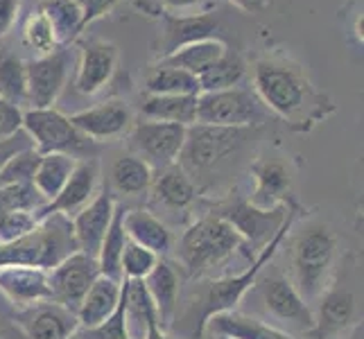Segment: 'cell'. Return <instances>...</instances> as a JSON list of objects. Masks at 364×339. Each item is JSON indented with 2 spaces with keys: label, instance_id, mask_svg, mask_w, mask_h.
<instances>
[{
  "label": "cell",
  "instance_id": "24",
  "mask_svg": "<svg viewBox=\"0 0 364 339\" xmlns=\"http://www.w3.org/2000/svg\"><path fill=\"white\" fill-rule=\"evenodd\" d=\"M218 30V18L210 14H195V16H166V28H163L161 39V57H166L174 50H179L188 43L213 39Z\"/></svg>",
  "mask_w": 364,
  "mask_h": 339
},
{
  "label": "cell",
  "instance_id": "4",
  "mask_svg": "<svg viewBox=\"0 0 364 339\" xmlns=\"http://www.w3.org/2000/svg\"><path fill=\"white\" fill-rule=\"evenodd\" d=\"M240 244V233L227 220L220 215H208L197 220L183 233L179 242V258L191 274H204L231 258Z\"/></svg>",
  "mask_w": 364,
  "mask_h": 339
},
{
  "label": "cell",
  "instance_id": "51",
  "mask_svg": "<svg viewBox=\"0 0 364 339\" xmlns=\"http://www.w3.org/2000/svg\"><path fill=\"white\" fill-rule=\"evenodd\" d=\"M68 339H84V337H82V333H80V328H77V330H75Z\"/></svg>",
  "mask_w": 364,
  "mask_h": 339
},
{
  "label": "cell",
  "instance_id": "13",
  "mask_svg": "<svg viewBox=\"0 0 364 339\" xmlns=\"http://www.w3.org/2000/svg\"><path fill=\"white\" fill-rule=\"evenodd\" d=\"M287 210H290V206L285 202L269 210H260L256 206H251L249 202H245V199H240V202L224 206L222 212H215V215L227 220L233 229L240 233L242 242H249L254 247V251H260L272 240L274 233L281 229V224L287 217Z\"/></svg>",
  "mask_w": 364,
  "mask_h": 339
},
{
  "label": "cell",
  "instance_id": "27",
  "mask_svg": "<svg viewBox=\"0 0 364 339\" xmlns=\"http://www.w3.org/2000/svg\"><path fill=\"white\" fill-rule=\"evenodd\" d=\"M120 285L122 281L107 279L102 274L97 276L91 290L82 298L77 312H75L80 328H93V325L102 323L105 319L114 315L120 303Z\"/></svg>",
  "mask_w": 364,
  "mask_h": 339
},
{
  "label": "cell",
  "instance_id": "44",
  "mask_svg": "<svg viewBox=\"0 0 364 339\" xmlns=\"http://www.w3.org/2000/svg\"><path fill=\"white\" fill-rule=\"evenodd\" d=\"M18 129H23V111L0 99V138L16 134Z\"/></svg>",
  "mask_w": 364,
  "mask_h": 339
},
{
  "label": "cell",
  "instance_id": "30",
  "mask_svg": "<svg viewBox=\"0 0 364 339\" xmlns=\"http://www.w3.org/2000/svg\"><path fill=\"white\" fill-rule=\"evenodd\" d=\"M224 53H227V45L213 36V39L195 41V43H188L179 50H174V53L161 57L159 64L181 68L186 72L195 75V77H199V75H202L210 64H215Z\"/></svg>",
  "mask_w": 364,
  "mask_h": 339
},
{
  "label": "cell",
  "instance_id": "33",
  "mask_svg": "<svg viewBox=\"0 0 364 339\" xmlns=\"http://www.w3.org/2000/svg\"><path fill=\"white\" fill-rule=\"evenodd\" d=\"M111 185L122 195H141L152 185L154 170L136 154H124L111 166Z\"/></svg>",
  "mask_w": 364,
  "mask_h": 339
},
{
  "label": "cell",
  "instance_id": "28",
  "mask_svg": "<svg viewBox=\"0 0 364 339\" xmlns=\"http://www.w3.org/2000/svg\"><path fill=\"white\" fill-rule=\"evenodd\" d=\"M120 303L124 310V321L132 339H143L149 323H159L156 308L147 294V287L143 281L122 279L120 285Z\"/></svg>",
  "mask_w": 364,
  "mask_h": 339
},
{
  "label": "cell",
  "instance_id": "19",
  "mask_svg": "<svg viewBox=\"0 0 364 339\" xmlns=\"http://www.w3.org/2000/svg\"><path fill=\"white\" fill-rule=\"evenodd\" d=\"M0 292L16 310L50 301L48 271L36 267H0Z\"/></svg>",
  "mask_w": 364,
  "mask_h": 339
},
{
  "label": "cell",
  "instance_id": "45",
  "mask_svg": "<svg viewBox=\"0 0 364 339\" xmlns=\"http://www.w3.org/2000/svg\"><path fill=\"white\" fill-rule=\"evenodd\" d=\"M28 147H34V145L30 141V136L25 134L23 129H18L16 134H11L7 138H0V170H3L5 163L16 152H21V149H28Z\"/></svg>",
  "mask_w": 364,
  "mask_h": 339
},
{
  "label": "cell",
  "instance_id": "43",
  "mask_svg": "<svg viewBox=\"0 0 364 339\" xmlns=\"http://www.w3.org/2000/svg\"><path fill=\"white\" fill-rule=\"evenodd\" d=\"M84 339H132L127 330V321H124L122 303H118L116 312L102 323L93 325V328H80Z\"/></svg>",
  "mask_w": 364,
  "mask_h": 339
},
{
  "label": "cell",
  "instance_id": "42",
  "mask_svg": "<svg viewBox=\"0 0 364 339\" xmlns=\"http://www.w3.org/2000/svg\"><path fill=\"white\" fill-rule=\"evenodd\" d=\"M39 210H16L0 215V244L14 242L39 224Z\"/></svg>",
  "mask_w": 364,
  "mask_h": 339
},
{
  "label": "cell",
  "instance_id": "9",
  "mask_svg": "<svg viewBox=\"0 0 364 339\" xmlns=\"http://www.w3.org/2000/svg\"><path fill=\"white\" fill-rule=\"evenodd\" d=\"M254 84L262 102L287 120H292L306 104V82L287 66L258 61L254 68Z\"/></svg>",
  "mask_w": 364,
  "mask_h": 339
},
{
  "label": "cell",
  "instance_id": "48",
  "mask_svg": "<svg viewBox=\"0 0 364 339\" xmlns=\"http://www.w3.org/2000/svg\"><path fill=\"white\" fill-rule=\"evenodd\" d=\"M159 3H163L170 9H188V7H195L199 3H204V0H159Z\"/></svg>",
  "mask_w": 364,
  "mask_h": 339
},
{
  "label": "cell",
  "instance_id": "21",
  "mask_svg": "<svg viewBox=\"0 0 364 339\" xmlns=\"http://www.w3.org/2000/svg\"><path fill=\"white\" fill-rule=\"evenodd\" d=\"M204 333H213L224 339H301V337H294L290 333L276 328V325L267 321L242 315V312H237V310L210 317Z\"/></svg>",
  "mask_w": 364,
  "mask_h": 339
},
{
  "label": "cell",
  "instance_id": "26",
  "mask_svg": "<svg viewBox=\"0 0 364 339\" xmlns=\"http://www.w3.org/2000/svg\"><path fill=\"white\" fill-rule=\"evenodd\" d=\"M152 195L154 199L170 210L188 208L197 197V185L191 179L179 163H172L168 168L156 170V177H152Z\"/></svg>",
  "mask_w": 364,
  "mask_h": 339
},
{
  "label": "cell",
  "instance_id": "50",
  "mask_svg": "<svg viewBox=\"0 0 364 339\" xmlns=\"http://www.w3.org/2000/svg\"><path fill=\"white\" fill-rule=\"evenodd\" d=\"M231 3H235L237 7H242V9H247V11H256L265 0H231Z\"/></svg>",
  "mask_w": 364,
  "mask_h": 339
},
{
  "label": "cell",
  "instance_id": "14",
  "mask_svg": "<svg viewBox=\"0 0 364 339\" xmlns=\"http://www.w3.org/2000/svg\"><path fill=\"white\" fill-rule=\"evenodd\" d=\"M358 321V296L344 285H328L319 296L315 325L306 339H335Z\"/></svg>",
  "mask_w": 364,
  "mask_h": 339
},
{
  "label": "cell",
  "instance_id": "35",
  "mask_svg": "<svg viewBox=\"0 0 364 339\" xmlns=\"http://www.w3.org/2000/svg\"><path fill=\"white\" fill-rule=\"evenodd\" d=\"M245 72H247L245 61L235 53H231V50H227L215 64H210L197 77L199 93H215V91L235 89V86L245 80Z\"/></svg>",
  "mask_w": 364,
  "mask_h": 339
},
{
  "label": "cell",
  "instance_id": "46",
  "mask_svg": "<svg viewBox=\"0 0 364 339\" xmlns=\"http://www.w3.org/2000/svg\"><path fill=\"white\" fill-rule=\"evenodd\" d=\"M82 7V16H84V28L91 25L93 21L102 18L107 11L114 9L120 0H77Z\"/></svg>",
  "mask_w": 364,
  "mask_h": 339
},
{
  "label": "cell",
  "instance_id": "8",
  "mask_svg": "<svg viewBox=\"0 0 364 339\" xmlns=\"http://www.w3.org/2000/svg\"><path fill=\"white\" fill-rule=\"evenodd\" d=\"M260 109L254 95L235 86L227 91L199 93L197 95V122L210 124V127H229V129H247L260 122Z\"/></svg>",
  "mask_w": 364,
  "mask_h": 339
},
{
  "label": "cell",
  "instance_id": "16",
  "mask_svg": "<svg viewBox=\"0 0 364 339\" xmlns=\"http://www.w3.org/2000/svg\"><path fill=\"white\" fill-rule=\"evenodd\" d=\"M114 210H116V202H114V195L105 185L100 190L89 206H84L77 215L70 217L73 222V233H75V242H77V249L84 251L89 256H97L100 244L105 240V233L111 224V217H114Z\"/></svg>",
  "mask_w": 364,
  "mask_h": 339
},
{
  "label": "cell",
  "instance_id": "3",
  "mask_svg": "<svg viewBox=\"0 0 364 339\" xmlns=\"http://www.w3.org/2000/svg\"><path fill=\"white\" fill-rule=\"evenodd\" d=\"M294 220H296V208L290 206L285 222L281 224V229L276 231L272 240L258 251L256 260L251 262V265H249L242 274H237V276H227V279H220V281H213V283L206 287V292H204V296H202V310H199V319H197V323H195L193 339H202V337H204V328H206V323H208L210 317L222 315V312H231V310H235V306L240 303L242 296L251 290V287L256 285V281H258V276L262 274V269H265V267L269 265V262H272V258H274V254H276V249H279L281 242H283V237L292 231Z\"/></svg>",
  "mask_w": 364,
  "mask_h": 339
},
{
  "label": "cell",
  "instance_id": "38",
  "mask_svg": "<svg viewBox=\"0 0 364 339\" xmlns=\"http://www.w3.org/2000/svg\"><path fill=\"white\" fill-rule=\"evenodd\" d=\"M39 161H41V154L36 152L34 147L16 152L5 163L3 170H0V188L16 185V183H32L34 172L39 168Z\"/></svg>",
  "mask_w": 364,
  "mask_h": 339
},
{
  "label": "cell",
  "instance_id": "52",
  "mask_svg": "<svg viewBox=\"0 0 364 339\" xmlns=\"http://www.w3.org/2000/svg\"><path fill=\"white\" fill-rule=\"evenodd\" d=\"M3 328H5V319H3V315H0V333H3Z\"/></svg>",
  "mask_w": 364,
  "mask_h": 339
},
{
  "label": "cell",
  "instance_id": "49",
  "mask_svg": "<svg viewBox=\"0 0 364 339\" xmlns=\"http://www.w3.org/2000/svg\"><path fill=\"white\" fill-rule=\"evenodd\" d=\"M143 339H170V337L166 335V330H163L159 323H149L147 325V333H145Z\"/></svg>",
  "mask_w": 364,
  "mask_h": 339
},
{
  "label": "cell",
  "instance_id": "20",
  "mask_svg": "<svg viewBox=\"0 0 364 339\" xmlns=\"http://www.w3.org/2000/svg\"><path fill=\"white\" fill-rule=\"evenodd\" d=\"M118 64V48L107 41H91L82 48V59L75 77V89L84 95L102 91Z\"/></svg>",
  "mask_w": 364,
  "mask_h": 339
},
{
  "label": "cell",
  "instance_id": "11",
  "mask_svg": "<svg viewBox=\"0 0 364 339\" xmlns=\"http://www.w3.org/2000/svg\"><path fill=\"white\" fill-rule=\"evenodd\" d=\"M186 131L188 127H181V124L145 120L134 124L129 141L138 158H143L152 170H161L179 161Z\"/></svg>",
  "mask_w": 364,
  "mask_h": 339
},
{
  "label": "cell",
  "instance_id": "37",
  "mask_svg": "<svg viewBox=\"0 0 364 339\" xmlns=\"http://www.w3.org/2000/svg\"><path fill=\"white\" fill-rule=\"evenodd\" d=\"M0 99L23 111L28 107V75L25 61L14 55H0Z\"/></svg>",
  "mask_w": 364,
  "mask_h": 339
},
{
  "label": "cell",
  "instance_id": "15",
  "mask_svg": "<svg viewBox=\"0 0 364 339\" xmlns=\"http://www.w3.org/2000/svg\"><path fill=\"white\" fill-rule=\"evenodd\" d=\"M68 118L75 124V129L84 134L89 141H111V138H118L127 134L134 122L132 109L124 102H118V99L82 109Z\"/></svg>",
  "mask_w": 364,
  "mask_h": 339
},
{
  "label": "cell",
  "instance_id": "5",
  "mask_svg": "<svg viewBox=\"0 0 364 339\" xmlns=\"http://www.w3.org/2000/svg\"><path fill=\"white\" fill-rule=\"evenodd\" d=\"M258 298L267 315L279 323L276 328L306 339L315 325V312L310 310L308 301L292 285L290 276L272 274L262 279L258 283Z\"/></svg>",
  "mask_w": 364,
  "mask_h": 339
},
{
  "label": "cell",
  "instance_id": "1",
  "mask_svg": "<svg viewBox=\"0 0 364 339\" xmlns=\"http://www.w3.org/2000/svg\"><path fill=\"white\" fill-rule=\"evenodd\" d=\"M75 251L80 249L75 242L70 217L53 212L18 240L0 244V267L14 265L50 271Z\"/></svg>",
  "mask_w": 364,
  "mask_h": 339
},
{
  "label": "cell",
  "instance_id": "31",
  "mask_svg": "<svg viewBox=\"0 0 364 339\" xmlns=\"http://www.w3.org/2000/svg\"><path fill=\"white\" fill-rule=\"evenodd\" d=\"M36 11H41L50 21L61 48L77 39L84 30V16L77 0H39Z\"/></svg>",
  "mask_w": 364,
  "mask_h": 339
},
{
  "label": "cell",
  "instance_id": "29",
  "mask_svg": "<svg viewBox=\"0 0 364 339\" xmlns=\"http://www.w3.org/2000/svg\"><path fill=\"white\" fill-rule=\"evenodd\" d=\"M141 111L147 120L193 127L197 122V95H147Z\"/></svg>",
  "mask_w": 364,
  "mask_h": 339
},
{
  "label": "cell",
  "instance_id": "6",
  "mask_svg": "<svg viewBox=\"0 0 364 339\" xmlns=\"http://www.w3.org/2000/svg\"><path fill=\"white\" fill-rule=\"evenodd\" d=\"M23 131L30 136L39 154H82L89 152L91 141L75 129L68 116L55 107L23 109Z\"/></svg>",
  "mask_w": 364,
  "mask_h": 339
},
{
  "label": "cell",
  "instance_id": "22",
  "mask_svg": "<svg viewBox=\"0 0 364 339\" xmlns=\"http://www.w3.org/2000/svg\"><path fill=\"white\" fill-rule=\"evenodd\" d=\"M143 283H145L147 294L156 308L159 325L166 330L172 323L174 312H177V303H179V274L174 271L170 262L159 258L154 269L145 276Z\"/></svg>",
  "mask_w": 364,
  "mask_h": 339
},
{
  "label": "cell",
  "instance_id": "32",
  "mask_svg": "<svg viewBox=\"0 0 364 339\" xmlns=\"http://www.w3.org/2000/svg\"><path fill=\"white\" fill-rule=\"evenodd\" d=\"M75 166H77V158L70 154H41L32 185L36 188V193L46 199V204L53 202L61 193V188L66 185Z\"/></svg>",
  "mask_w": 364,
  "mask_h": 339
},
{
  "label": "cell",
  "instance_id": "41",
  "mask_svg": "<svg viewBox=\"0 0 364 339\" xmlns=\"http://www.w3.org/2000/svg\"><path fill=\"white\" fill-rule=\"evenodd\" d=\"M156 262H159L156 254H152L149 249H143L141 244L127 240V244H124V249H122V258H120L122 279L143 281L145 276L154 269Z\"/></svg>",
  "mask_w": 364,
  "mask_h": 339
},
{
  "label": "cell",
  "instance_id": "7",
  "mask_svg": "<svg viewBox=\"0 0 364 339\" xmlns=\"http://www.w3.org/2000/svg\"><path fill=\"white\" fill-rule=\"evenodd\" d=\"M245 136V129L210 127V124H193L186 131V143L181 149L179 166L191 172L210 170L222 158L231 156Z\"/></svg>",
  "mask_w": 364,
  "mask_h": 339
},
{
  "label": "cell",
  "instance_id": "47",
  "mask_svg": "<svg viewBox=\"0 0 364 339\" xmlns=\"http://www.w3.org/2000/svg\"><path fill=\"white\" fill-rule=\"evenodd\" d=\"M16 9H18L16 0H0V39H3L7 30L11 28V23H14Z\"/></svg>",
  "mask_w": 364,
  "mask_h": 339
},
{
  "label": "cell",
  "instance_id": "34",
  "mask_svg": "<svg viewBox=\"0 0 364 339\" xmlns=\"http://www.w3.org/2000/svg\"><path fill=\"white\" fill-rule=\"evenodd\" d=\"M122 215H124V208L116 204L114 217H111V224L105 233V240L100 244V251L95 256L100 274L107 276V279H114V281H122L120 258H122L124 244H127V233L122 229Z\"/></svg>",
  "mask_w": 364,
  "mask_h": 339
},
{
  "label": "cell",
  "instance_id": "17",
  "mask_svg": "<svg viewBox=\"0 0 364 339\" xmlns=\"http://www.w3.org/2000/svg\"><path fill=\"white\" fill-rule=\"evenodd\" d=\"M14 319L28 339H68L80 328L77 315L53 301L18 310Z\"/></svg>",
  "mask_w": 364,
  "mask_h": 339
},
{
  "label": "cell",
  "instance_id": "25",
  "mask_svg": "<svg viewBox=\"0 0 364 339\" xmlns=\"http://www.w3.org/2000/svg\"><path fill=\"white\" fill-rule=\"evenodd\" d=\"M122 229L127 233V240L141 244L143 249H149L156 256L168 254L172 249V233L168 231V226L159 217H154L149 210H143V208L124 210Z\"/></svg>",
  "mask_w": 364,
  "mask_h": 339
},
{
  "label": "cell",
  "instance_id": "36",
  "mask_svg": "<svg viewBox=\"0 0 364 339\" xmlns=\"http://www.w3.org/2000/svg\"><path fill=\"white\" fill-rule=\"evenodd\" d=\"M147 95H199V82L195 75L172 66H154L145 80Z\"/></svg>",
  "mask_w": 364,
  "mask_h": 339
},
{
  "label": "cell",
  "instance_id": "18",
  "mask_svg": "<svg viewBox=\"0 0 364 339\" xmlns=\"http://www.w3.org/2000/svg\"><path fill=\"white\" fill-rule=\"evenodd\" d=\"M97 161L95 158H84L77 161L73 174L68 177L66 185L61 188V193L48 202L41 210H39V220L53 215V212H61L66 217H75L77 212L89 206V202L95 197V185H97Z\"/></svg>",
  "mask_w": 364,
  "mask_h": 339
},
{
  "label": "cell",
  "instance_id": "23",
  "mask_svg": "<svg viewBox=\"0 0 364 339\" xmlns=\"http://www.w3.org/2000/svg\"><path fill=\"white\" fill-rule=\"evenodd\" d=\"M254 195L249 197V204L260 210H269L285 202V195L290 190V172L281 161H258L254 168Z\"/></svg>",
  "mask_w": 364,
  "mask_h": 339
},
{
  "label": "cell",
  "instance_id": "12",
  "mask_svg": "<svg viewBox=\"0 0 364 339\" xmlns=\"http://www.w3.org/2000/svg\"><path fill=\"white\" fill-rule=\"evenodd\" d=\"M70 55L66 48H57L50 55L34 57L25 61L28 75V102L30 109H50L55 107L68 80Z\"/></svg>",
  "mask_w": 364,
  "mask_h": 339
},
{
  "label": "cell",
  "instance_id": "39",
  "mask_svg": "<svg viewBox=\"0 0 364 339\" xmlns=\"http://www.w3.org/2000/svg\"><path fill=\"white\" fill-rule=\"evenodd\" d=\"M46 206V199L36 193L32 183H16L0 188V215L16 210H41Z\"/></svg>",
  "mask_w": 364,
  "mask_h": 339
},
{
  "label": "cell",
  "instance_id": "40",
  "mask_svg": "<svg viewBox=\"0 0 364 339\" xmlns=\"http://www.w3.org/2000/svg\"><path fill=\"white\" fill-rule=\"evenodd\" d=\"M23 39H25V43H28V48L34 50L36 57L50 55L53 50L61 48L53 25H50V21L41 14V11H34V14L28 18L25 30H23Z\"/></svg>",
  "mask_w": 364,
  "mask_h": 339
},
{
  "label": "cell",
  "instance_id": "10",
  "mask_svg": "<svg viewBox=\"0 0 364 339\" xmlns=\"http://www.w3.org/2000/svg\"><path fill=\"white\" fill-rule=\"evenodd\" d=\"M97 276V258L84 254V251H75L48 271L50 301L64 306L70 312H77L82 298L91 290Z\"/></svg>",
  "mask_w": 364,
  "mask_h": 339
},
{
  "label": "cell",
  "instance_id": "2",
  "mask_svg": "<svg viewBox=\"0 0 364 339\" xmlns=\"http://www.w3.org/2000/svg\"><path fill=\"white\" fill-rule=\"evenodd\" d=\"M337 256V237L326 224H308L290 249L292 285L306 301H315L331 285Z\"/></svg>",
  "mask_w": 364,
  "mask_h": 339
}]
</instances>
